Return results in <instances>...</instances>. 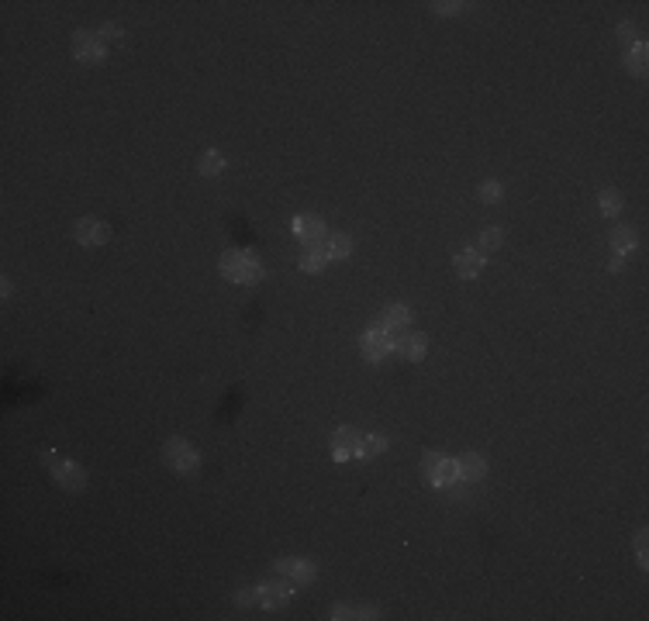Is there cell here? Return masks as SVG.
I'll return each mask as SVG.
<instances>
[{
    "label": "cell",
    "mask_w": 649,
    "mask_h": 621,
    "mask_svg": "<svg viewBox=\"0 0 649 621\" xmlns=\"http://www.w3.org/2000/svg\"><path fill=\"white\" fill-rule=\"evenodd\" d=\"M221 276H225L228 284L253 286V284H260L262 280V266L253 252H225V256H221Z\"/></svg>",
    "instance_id": "obj_1"
},
{
    "label": "cell",
    "mask_w": 649,
    "mask_h": 621,
    "mask_svg": "<svg viewBox=\"0 0 649 621\" xmlns=\"http://www.w3.org/2000/svg\"><path fill=\"white\" fill-rule=\"evenodd\" d=\"M162 463L180 476H194L201 469V452L187 439H166L162 442Z\"/></svg>",
    "instance_id": "obj_2"
},
{
    "label": "cell",
    "mask_w": 649,
    "mask_h": 621,
    "mask_svg": "<svg viewBox=\"0 0 649 621\" xmlns=\"http://www.w3.org/2000/svg\"><path fill=\"white\" fill-rule=\"evenodd\" d=\"M70 52L83 66H101L107 59V42L101 35H94V31H77L73 42H70Z\"/></svg>",
    "instance_id": "obj_3"
},
{
    "label": "cell",
    "mask_w": 649,
    "mask_h": 621,
    "mask_svg": "<svg viewBox=\"0 0 649 621\" xmlns=\"http://www.w3.org/2000/svg\"><path fill=\"white\" fill-rule=\"evenodd\" d=\"M360 352H363V359L370 362H384L394 352V335L384 332L380 325L377 328H366L363 338H360Z\"/></svg>",
    "instance_id": "obj_4"
},
{
    "label": "cell",
    "mask_w": 649,
    "mask_h": 621,
    "mask_svg": "<svg viewBox=\"0 0 649 621\" xmlns=\"http://www.w3.org/2000/svg\"><path fill=\"white\" fill-rule=\"evenodd\" d=\"M277 576H284L290 587H308L314 576H318V566L311 559H294V556H284L277 559Z\"/></svg>",
    "instance_id": "obj_5"
},
{
    "label": "cell",
    "mask_w": 649,
    "mask_h": 621,
    "mask_svg": "<svg viewBox=\"0 0 649 621\" xmlns=\"http://www.w3.org/2000/svg\"><path fill=\"white\" fill-rule=\"evenodd\" d=\"M73 238L83 249H97V245H104L111 238V228H107V221H97V218H79L73 225Z\"/></svg>",
    "instance_id": "obj_6"
},
{
    "label": "cell",
    "mask_w": 649,
    "mask_h": 621,
    "mask_svg": "<svg viewBox=\"0 0 649 621\" xmlns=\"http://www.w3.org/2000/svg\"><path fill=\"white\" fill-rule=\"evenodd\" d=\"M260 587V608H266V611H284L287 600H290V583H287L284 576H277V580H262V583H256Z\"/></svg>",
    "instance_id": "obj_7"
},
{
    "label": "cell",
    "mask_w": 649,
    "mask_h": 621,
    "mask_svg": "<svg viewBox=\"0 0 649 621\" xmlns=\"http://www.w3.org/2000/svg\"><path fill=\"white\" fill-rule=\"evenodd\" d=\"M52 480L62 487V491L77 493L87 487V469L79 463H73V459H59V463L52 466Z\"/></svg>",
    "instance_id": "obj_8"
},
{
    "label": "cell",
    "mask_w": 649,
    "mask_h": 621,
    "mask_svg": "<svg viewBox=\"0 0 649 621\" xmlns=\"http://www.w3.org/2000/svg\"><path fill=\"white\" fill-rule=\"evenodd\" d=\"M360 442H363L360 432H353V428H338L335 435H332V459H335V463L360 459Z\"/></svg>",
    "instance_id": "obj_9"
},
{
    "label": "cell",
    "mask_w": 649,
    "mask_h": 621,
    "mask_svg": "<svg viewBox=\"0 0 649 621\" xmlns=\"http://www.w3.org/2000/svg\"><path fill=\"white\" fill-rule=\"evenodd\" d=\"M290 228H294V235H297L304 245H321V242H325V221H321L318 214H297V218L290 221Z\"/></svg>",
    "instance_id": "obj_10"
},
{
    "label": "cell",
    "mask_w": 649,
    "mask_h": 621,
    "mask_svg": "<svg viewBox=\"0 0 649 621\" xmlns=\"http://www.w3.org/2000/svg\"><path fill=\"white\" fill-rule=\"evenodd\" d=\"M394 352H401L404 359L411 362H421L425 352H428V338L421 332H401V335H394Z\"/></svg>",
    "instance_id": "obj_11"
},
{
    "label": "cell",
    "mask_w": 649,
    "mask_h": 621,
    "mask_svg": "<svg viewBox=\"0 0 649 621\" xmlns=\"http://www.w3.org/2000/svg\"><path fill=\"white\" fill-rule=\"evenodd\" d=\"M408 325H411V310L404 308V304H390L384 314H380V328L390 332V335H401V332H408Z\"/></svg>",
    "instance_id": "obj_12"
},
{
    "label": "cell",
    "mask_w": 649,
    "mask_h": 621,
    "mask_svg": "<svg viewBox=\"0 0 649 621\" xmlns=\"http://www.w3.org/2000/svg\"><path fill=\"white\" fill-rule=\"evenodd\" d=\"M453 266H456V273H460L463 280H477L480 269H484V256H480L477 249H460V252L453 256Z\"/></svg>",
    "instance_id": "obj_13"
},
{
    "label": "cell",
    "mask_w": 649,
    "mask_h": 621,
    "mask_svg": "<svg viewBox=\"0 0 649 621\" xmlns=\"http://www.w3.org/2000/svg\"><path fill=\"white\" fill-rule=\"evenodd\" d=\"M456 463H460V480H470V483H477V480H484V476H487V463H484V456H477V452H467V456H460Z\"/></svg>",
    "instance_id": "obj_14"
},
{
    "label": "cell",
    "mask_w": 649,
    "mask_h": 621,
    "mask_svg": "<svg viewBox=\"0 0 649 621\" xmlns=\"http://www.w3.org/2000/svg\"><path fill=\"white\" fill-rule=\"evenodd\" d=\"M611 249L619 256H632V249H636V228L632 225H615L611 228Z\"/></svg>",
    "instance_id": "obj_15"
},
{
    "label": "cell",
    "mask_w": 649,
    "mask_h": 621,
    "mask_svg": "<svg viewBox=\"0 0 649 621\" xmlns=\"http://www.w3.org/2000/svg\"><path fill=\"white\" fill-rule=\"evenodd\" d=\"M297 266H301L304 273H321V269L328 266V252H325V245H308V249H304V256L297 259Z\"/></svg>",
    "instance_id": "obj_16"
},
{
    "label": "cell",
    "mask_w": 649,
    "mask_h": 621,
    "mask_svg": "<svg viewBox=\"0 0 649 621\" xmlns=\"http://www.w3.org/2000/svg\"><path fill=\"white\" fill-rule=\"evenodd\" d=\"M646 42H636L632 49H625V69L632 73V77H646Z\"/></svg>",
    "instance_id": "obj_17"
},
{
    "label": "cell",
    "mask_w": 649,
    "mask_h": 621,
    "mask_svg": "<svg viewBox=\"0 0 649 621\" xmlns=\"http://www.w3.org/2000/svg\"><path fill=\"white\" fill-rule=\"evenodd\" d=\"M321 245H325L328 259H349V256H353V238H349V235H338L335 232V235H328Z\"/></svg>",
    "instance_id": "obj_18"
},
{
    "label": "cell",
    "mask_w": 649,
    "mask_h": 621,
    "mask_svg": "<svg viewBox=\"0 0 649 621\" xmlns=\"http://www.w3.org/2000/svg\"><path fill=\"white\" fill-rule=\"evenodd\" d=\"M225 166H228V162H225V155L214 152V149L197 159V173H201V177H221V173H225Z\"/></svg>",
    "instance_id": "obj_19"
},
{
    "label": "cell",
    "mask_w": 649,
    "mask_h": 621,
    "mask_svg": "<svg viewBox=\"0 0 649 621\" xmlns=\"http://www.w3.org/2000/svg\"><path fill=\"white\" fill-rule=\"evenodd\" d=\"M597 207H601L604 218H619V214H622V194L611 190V186L601 190V194H597Z\"/></svg>",
    "instance_id": "obj_20"
},
{
    "label": "cell",
    "mask_w": 649,
    "mask_h": 621,
    "mask_svg": "<svg viewBox=\"0 0 649 621\" xmlns=\"http://www.w3.org/2000/svg\"><path fill=\"white\" fill-rule=\"evenodd\" d=\"M501 242H504L501 228H497V225H491V228H484V232H480V238H477V252H480V256H491V252H497V249H501Z\"/></svg>",
    "instance_id": "obj_21"
},
{
    "label": "cell",
    "mask_w": 649,
    "mask_h": 621,
    "mask_svg": "<svg viewBox=\"0 0 649 621\" xmlns=\"http://www.w3.org/2000/svg\"><path fill=\"white\" fill-rule=\"evenodd\" d=\"M384 449H387V435L370 432V435H363V442H360V459H366V456H380Z\"/></svg>",
    "instance_id": "obj_22"
},
{
    "label": "cell",
    "mask_w": 649,
    "mask_h": 621,
    "mask_svg": "<svg viewBox=\"0 0 649 621\" xmlns=\"http://www.w3.org/2000/svg\"><path fill=\"white\" fill-rule=\"evenodd\" d=\"M439 452H425V459H421V473H425V483L428 487H436L439 491Z\"/></svg>",
    "instance_id": "obj_23"
},
{
    "label": "cell",
    "mask_w": 649,
    "mask_h": 621,
    "mask_svg": "<svg viewBox=\"0 0 649 621\" xmlns=\"http://www.w3.org/2000/svg\"><path fill=\"white\" fill-rule=\"evenodd\" d=\"M445 483H460V463L449 456L439 459V487H445Z\"/></svg>",
    "instance_id": "obj_24"
},
{
    "label": "cell",
    "mask_w": 649,
    "mask_h": 621,
    "mask_svg": "<svg viewBox=\"0 0 649 621\" xmlns=\"http://www.w3.org/2000/svg\"><path fill=\"white\" fill-rule=\"evenodd\" d=\"M477 197L484 201V204H501V197H504V186L497 180H484L480 183V190H477Z\"/></svg>",
    "instance_id": "obj_25"
},
{
    "label": "cell",
    "mask_w": 649,
    "mask_h": 621,
    "mask_svg": "<svg viewBox=\"0 0 649 621\" xmlns=\"http://www.w3.org/2000/svg\"><path fill=\"white\" fill-rule=\"evenodd\" d=\"M235 604H238V608H260V587H242V591H235Z\"/></svg>",
    "instance_id": "obj_26"
},
{
    "label": "cell",
    "mask_w": 649,
    "mask_h": 621,
    "mask_svg": "<svg viewBox=\"0 0 649 621\" xmlns=\"http://www.w3.org/2000/svg\"><path fill=\"white\" fill-rule=\"evenodd\" d=\"M636 563H639V566H649V535H646V528H639V532H636Z\"/></svg>",
    "instance_id": "obj_27"
},
{
    "label": "cell",
    "mask_w": 649,
    "mask_h": 621,
    "mask_svg": "<svg viewBox=\"0 0 649 621\" xmlns=\"http://www.w3.org/2000/svg\"><path fill=\"white\" fill-rule=\"evenodd\" d=\"M432 11H436L439 18H453V14H463L467 4H460V0H439V4H432Z\"/></svg>",
    "instance_id": "obj_28"
},
{
    "label": "cell",
    "mask_w": 649,
    "mask_h": 621,
    "mask_svg": "<svg viewBox=\"0 0 649 621\" xmlns=\"http://www.w3.org/2000/svg\"><path fill=\"white\" fill-rule=\"evenodd\" d=\"M619 38H622L625 49H632V45L639 42V35H636V25H622V28H619Z\"/></svg>",
    "instance_id": "obj_29"
},
{
    "label": "cell",
    "mask_w": 649,
    "mask_h": 621,
    "mask_svg": "<svg viewBox=\"0 0 649 621\" xmlns=\"http://www.w3.org/2000/svg\"><path fill=\"white\" fill-rule=\"evenodd\" d=\"M353 618H380V608L377 604H360V608H353Z\"/></svg>",
    "instance_id": "obj_30"
},
{
    "label": "cell",
    "mask_w": 649,
    "mask_h": 621,
    "mask_svg": "<svg viewBox=\"0 0 649 621\" xmlns=\"http://www.w3.org/2000/svg\"><path fill=\"white\" fill-rule=\"evenodd\" d=\"M101 35H104V42L107 38H121V35H125V28L118 25V21H107V25L101 28Z\"/></svg>",
    "instance_id": "obj_31"
},
{
    "label": "cell",
    "mask_w": 649,
    "mask_h": 621,
    "mask_svg": "<svg viewBox=\"0 0 649 621\" xmlns=\"http://www.w3.org/2000/svg\"><path fill=\"white\" fill-rule=\"evenodd\" d=\"M332 618H335V621L353 618V608H349V604H335V608H332Z\"/></svg>",
    "instance_id": "obj_32"
},
{
    "label": "cell",
    "mask_w": 649,
    "mask_h": 621,
    "mask_svg": "<svg viewBox=\"0 0 649 621\" xmlns=\"http://www.w3.org/2000/svg\"><path fill=\"white\" fill-rule=\"evenodd\" d=\"M622 269H625V256L615 252V259H611V273H622Z\"/></svg>",
    "instance_id": "obj_33"
},
{
    "label": "cell",
    "mask_w": 649,
    "mask_h": 621,
    "mask_svg": "<svg viewBox=\"0 0 649 621\" xmlns=\"http://www.w3.org/2000/svg\"><path fill=\"white\" fill-rule=\"evenodd\" d=\"M42 463H45V466H55V463H59V459H55V452H52V449H45V452H42Z\"/></svg>",
    "instance_id": "obj_34"
},
{
    "label": "cell",
    "mask_w": 649,
    "mask_h": 621,
    "mask_svg": "<svg viewBox=\"0 0 649 621\" xmlns=\"http://www.w3.org/2000/svg\"><path fill=\"white\" fill-rule=\"evenodd\" d=\"M0 293H4V297H11V280H7V276L0 280Z\"/></svg>",
    "instance_id": "obj_35"
}]
</instances>
